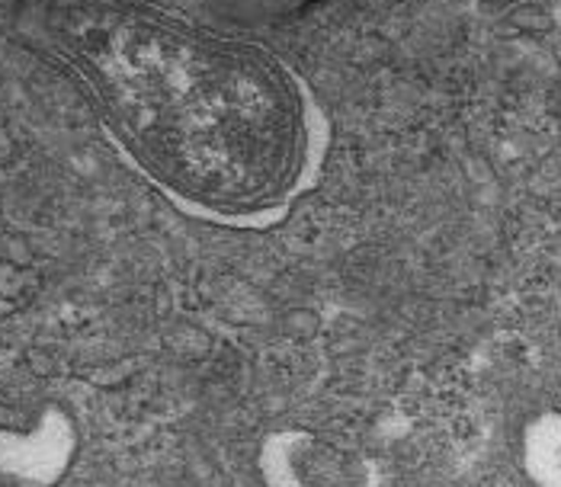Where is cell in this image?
I'll return each mask as SVG.
<instances>
[{
  "instance_id": "2",
  "label": "cell",
  "mask_w": 561,
  "mask_h": 487,
  "mask_svg": "<svg viewBox=\"0 0 561 487\" xmlns=\"http://www.w3.org/2000/svg\"><path fill=\"white\" fill-rule=\"evenodd\" d=\"M289 472L299 487H369L366 462L321 437H305L289 449Z\"/></svg>"
},
{
  "instance_id": "1",
  "label": "cell",
  "mask_w": 561,
  "mask_h": 487,
  "mask_svg": "<svg viewBox=\"0 0 561 487\" xmlns=\"http://www.w3.org/2000/svg\"><path fill=\"white\" fill-rule=\"evenodd\" d=\"M45 39L119 151L190 216L273 222L328 154V113L276 51L148 0H51Z\"/></svg>"
},
{
  "instance_id": "3",
  "label": "cell",
  "mask_w": 561,
  "mask_h": 487,
  "mask_svg": "<svg viewBox=\"0 0 561 487\" xmlns=\"http://www.w3.org/2000/svg\"><path fill=\"white\" fill-rule=\"evenodd\" d=\"M193 3L225 23L270 26V23H286V20L299 16L321 0H193Z\"/></svg>"
}]
</instances>
